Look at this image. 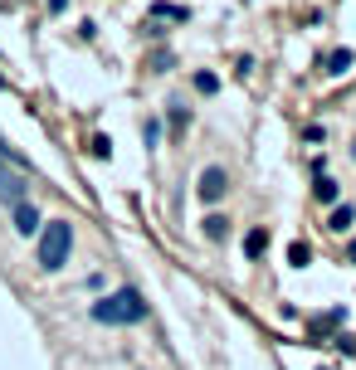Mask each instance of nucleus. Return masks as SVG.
Wrapping results in <instances>:
<instances>
[{
  "label": "nucleus",
  "instance_id": "obj_15",
  "mask_svg": "<svg viewBox=\"0 0 356 370\" xmlns=\"http://www.w3.org/2000/svg\"><path fill=\"white\" fill-rule=\"evenodd\" d=\"M64 5H69V0H49V15H59V10H64Z\"/></svg>",
  "mask_w": 356,
  "mask_h": 370
},
{
  "label": "nucleus",
  "instance_id": "obj_6",
  "mask_svg": "<svg viewBox=\"0 0 356 370\" xmlns=\"http://www.w3.org/2000/svg\"><path fill=\"white\" fill-rule=\"evenodd\" d=\"M0 200H5V205H20V200H25V181H20V176H5V181H0Z\"/></svg>",
  "mask_w": 356,
  "mask_h": 370
},
{
  "label": "nucleus",
  "instance_id": "obj_10",
  "mask_svg": "<svg viewBox=\"0 0 356 370\" xmlns=\"http://www.w3.org/2000/svg\"><path fill=\"white\" fill-rule=\"evenodd\" d=\"M317 200H322V205H337V181L317 176Z\"/></svg>",
  "mask_w": 356,
  "mask_h": 370
},
{
  "label": "nucleus",
  "instance_id": "obj_7",
  "mask_svg": "<svg viewBox=\"0 0 356 370\" xmlns=\"http://www.w3.org/2000/svg\"><path fill=\"white\" fill-rule=\"evenodd\" d=\"M352 69V49H332L327 54V74H347Z\"/></svg>",
  "mask_w": 356,
  "mask_h": 370
},
{
  "label": "nucleus",
  "instance_id": "obj_3",
  "mask_svg": "<svg viewBox=\"0 0 356 370\" xmlns=\"http://www.w3.org/2000/svg\"><path fill=\"white\" fill-rule=\"evenodd\" d=\"M225 190H230V176H225L220 166H205V171H200V200H220Z\"/></svg>",
  "mask_w": 356,
  "mask_h": 370
},
{
  "label": "nucleus",
  "instance_id": "obj_9",
  "mask_svg": "<svg viewBox=\"0 0 356 370\" xmlns=\"http://www.w3.org/2000/svg\"><path fill=\"white\" fill-rule=\"evenodd\" d=\"M263 249H268V234H263V229H254V234L244 239V254H249V259H259Z\"/></svg>",
  "mask_w": 356,
  "mask_h": 370
},
{
  "label": "nucleus",
  "instance_id": "obj_11",
  "mask_svg": "<svg viewBox=\"0 0 356 370\" xmlns=\"http://www.w3.org/2000/svg\"><path fill=\"white\" fill-rule=\"evenodd\" d=\"M151 15H161V20H186V10H181V5H166V0H161Z\"/></svg>",
  "mask_w": 356,
  "mask_h": 370
},
{
  "label": "nucleus",
  "instance_id": "obj_2",
  "mask_svg": "<svg viewBox=\"0 0 356 370\" xmlns=\"http://www.w3.org/2000/svg\"><path fill=\"white\" fill-rule=\"evenodd\" d=\"M69 249H74V224H69V219H49L44 239H39V263L54 273V268L69 263Z\"/></svg>",
  "mask_w": 356,
  "mask_h": 370
},
{
  "label": "nucleus",
  "instance_id": "obj_4",
  "mask_svg": "<svg viewBox=\"0 0 356 370\" xmlns=\"http://www.w3.org/2000/svg\"><path fill=\"white\" fill-rule=\"evenodd\" d=\"M15 229H20V234H34V229H39V210L20 200V205H15Z\"/></svg>",
  "mask_w": 356,
  "mask_h": 370
},
{
  "label": "nucleus",
  "instance_id": "obj_16",
  "mask_svg": "<svg viewBox=\"0 0 356 370\" xmlns=\"http://www.w3.org/2000/svg\"><path fill=\"white\" fill-rule=\"evenodd\" d=\"M5 176H10V171H5V161H0V181H5Z\"/></svg>",
  "mask_w": 356,
  "mask_h": 370
},
{
  "label": "nucleus",
  "instance_id": "obj_5",
  "mask_svg": "<svg viewBox=\"0 0 356 370\" xmlns=\"http://www.w3.org/2000/svg\"><path fill=\"white\" fill-rule=\"evenodd\" d=\"M352 205H332V214H327V229H337V234H347L352 229Z\"/></svg>",
  "mask_w": 356,
  "mask_h": 370
},
{
  "label": "nucleus",
  "instance_id": "obj_18",
  "mask_svg": "<svg viewBox=\"0 0 356 370\" xmlns=\"http://www.w3.org/2000/svg\"><path fill=\"white\" fill-rule=\"evenodd\" d=\"M0 88H5V74H0Z\"/></svg>",
  "mask_w": 356,
  "mask_h": 370
},
{
  "label": "nucleus",
  "instance_id": "obj_14",
  "mask_svg": "<svg viewBox=\"0 0 356 370\" xmlns=\"http://www.w3.org/2000/svg\"><path fill=\"white\" fill-rule=\"evenodd\" d=\"M93 156H103V161H108V156H113V142H108V137H93Z\"/></svg>",
  "mask_w": 356,
  "mask_h": 370
},
{
  "label": "nucleus",
  "instance_id": "obj_17",
  "mask_svg": "<svg viewBox=\"0 0 356 370\" xmlns=\"http://www.w3.org/2000/svg\"><path fill=\"white\" fill-rule=\"evenodd\" d=\"M352 263H356V244H352Z\"/></svg>",
  "mask_w": 356,
  "mask_h": 370
},
{
  "label": "nucleus",
  "instance_id": "obj_12",
  "mask_svg": "<svg viewBox=\"0 0 356 370\" xmlns=\"http://www.w3.org/2000/svg\"><path fill=\"white\" fill-rule=\"evenodd\" d=\"M288 259H293V268H308V259H313V254H308V244H293V249H288Z\"/></svg>",
  "mask_w": 356,
  "mask_h": 370
},
{
  "label": "nucleus",
  "instance_id": "obj_8",
  "mask_svg": "<svg viewBox=\"0 0 356 370\" xmlns=\"http://www.w3.org/2000/svg\"><path fill=\"white\" fill-rule=\"evenodd\" d=\"M205 234H210V239L220 244V239L230 234V219H225V214H210V219H205Z\"/></svg>",
  "mask_w": 356,
  "mask_h": 370
},
{
  "label": "nucleus",
  "instance_id": "obj_13",
  "mask_svg": "<svg viewBox=\"0 0 356 370\" xmlns=\"http://www.w3.org/2000/svg\"><path fill=\"white\" fill-rule=\"evenodd\" d=\"M196 88H200V92H215V88H220V78H215V74H196Z\"/></svg>",
  "mask_w": 356,
  "mask_h": 370
},
{
  "label": "nucleus",
  "instance_id": "obj_1",
  "mask_svg": "<svg viewBox=\"0 0 356 370\" xmlns=\"http://www.w3.org/2000/svg\"><path fill=\"white\" fill-rule=\"evenodd\" d=\"M142 317H146V302H142L137 287H122V292H108V297L93 302V322H103V327H127V322H142Z\"/></svg>",
  "mask_w": 356,
  "mask_h": 370
}]
</instances>
